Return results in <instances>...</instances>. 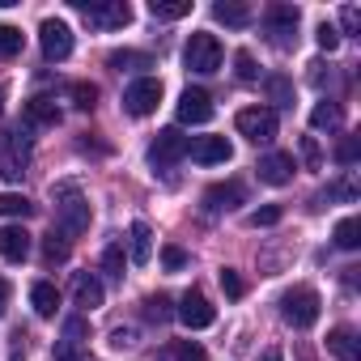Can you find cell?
<instances>
[{"label": "cell", "instance_id": "cell-32", "mask_svg": "<svg viewBox=\"0 0 361 361\" xmlns=\"http://www.w3.org/2000/svg\"><path fill=\"white\" fill-rule=\"evenodd\" d=\"M268 94L276 106H293V81L289 77H268Z\"/></svg>", "mask_w": 361, "mask_h": 361}, {"label": "cell", "instance_id": "cell-40", "mask_svg": "<svg viewBox=\"0 0 361 361\" xmlns=\"http://www.w3.org/2000/svg\"><path fill=\"white\" fill-rule=\"evenodd\" d=\"M314 39H319V47H323V51H336V47H340V30H336V26H327V22L314 30Z\"/></svg>", "mask_w": 361, "mask_h": 361}, {"label": "cell", "instance_id": "cell-16", "mask_svg": "<svg viewBox=\"0 0 361 361\" xmlns=\"http://www.w3.org/2000/svg\"><path fill=\"white\" fill-rule=\"evenodd\" d=\"M213 119V98L204 90H183L178 98V123H209Z\"/></svg>", "mask_w": 361, "mask_h": 361}, {"label": "cell", "instance_id": "cell-35", "mask_svg": "<svg viewBox=\"0 0 361 361\" xmlns=\"http://www.w3.org/2000/svg\"><path fill=\"white\" fill-rule=\"evenodd\" d=\"M170 314H174V310H170V298H161V293H157V298H149V302H145V319H153V323H166Z\"/></svg>", "mask_w": 361, "mask_h": 361}, {"label": "cell", "instance_id": "cell-27", "mask_svg": "<svg viewBox=\"0 0 361 361\" xmlns=\"http://www.w3.org/2000/svg\"><path fill=\"white\" fill-rule=\"evenodd\" d=\"M64 259H68V238H64L60 230H51L47 243H43V264L56 268V264H64Z\"/></svg>", "mask_w": 361, "mask_h": 361}, {"label": "cell", "instance_id": "cell-42", "mask_svg": "<svg viewBox=\"0 0 361 361\" xmlns=\"http://www.w3.org/2000/svg\"><path fill=\"white\" fill-rule=\"evenodd\" d=\"M174 361H204V348L196 340H183V344L174 348Z\"/></svg>", "mask_w": 361, "mask_h": 361}, {"label": "cell", "instance_id": "cell-28", "mask_svg": "<svg viewBox=\"0 0 361 361\" xmlns=\"http://www.w3.org/2000/svg\"><path fill=\"white\" fill-rule=\"evenodd\" d=\"M35 204L22 192H0V217H30Z\"/></svg>", "mask_w": 361, "mask_h": 361}, {"label": "cell", "instance_id": "cell-18", "mask_svg": "<svg viewBox=\"0 0 361 361\" xmlns=\"http://www.w3.org/2000/svg\"><path fill=\"white\" fill-rule=\"evenodd\" d=\"M30 255V234L22 226H0V259L22 264Z\"/></svg>", "mask_w": 361, "mask_h": 361}, {"label": "cell", "instance_id": "cell-43", "mask_svg": "<svg viewBox=\"0 0 361 361\" xmlns=\"http://www.w3.org/2000/svg\"><path fill=\"white\" fill-rule=\"evenodd\" d=\"M302 157H306V166H310V170H319V166H323V153H319L314 136H306V140H302Z\"/></svg>", "mask_w": 361, "mask_h": 361}, {"label": "cell", "instance_id": "cell-1", "mask_svg": "<svg viewBox=\"0 0 361 361\" xmlns=\"http://www.w3.org/2000/svg\"><path fill=\"white\" fill-rule=\"evenodd\" d=\"M51 196H56V226H60V234L64 238L68 234H85L90 230V204L81 200V192L77 188H56Z\"/></svg>", "mask_w": 361, "mask_h": 361}, {"label": "cell", "instance_id": "cell-26", "mask_svg": "<svg viewBox=\"0 0 361 361\" xmlns=\"http://www.w3.org/2000/svg\"><path fill=\"white\" fill-rule=\"evenodd\" d=\"M336 247H340V251H357V247H361V221H357V217H344V221L336 226Z\"/></svg>", "mask_w": 361, "mask_h": 361}, {"label": "cell", "instance_id": "cell-25", "mask_svg": "<svg viewBox=\"0 0 361 361\" xmlns=\"http://www.w3.org/2000/svg\"><path fill=\"white\" fill-rule=\"evenodd\" d=\"M149 13L161 22H178V18L192 13V0H149Z\"/></svg>", "mask_w": 361, "mask_h": 361}, {"label": "cell", "instance_id": "cell-39", "mask_svg": "<svg viewBox=\"0 0 361 361\" xmlns=\"http://www.w3.org/2000/svg\"><path fill=\"white\" fill-rule=\"evenodd\" d=\"M340 26H344V35H357L361 30V9L357 5H344L340 9Z\"/></svg>", "mask_w": 361, "mask_h": 361}, {"label": "cell", "instance_id": "cell-7", "mask_svg": "<svg viewBox=\"0 0 361 361\" xmlns=\"http://www.w3.org/2000/svg\"><path fill=\"white\" fill-rule=\"evenodd\" d=\"M157 102H161V81H157V77H140V81H132V85L123 90V111H128L132 119L153 115Z\"/></svg>", "mask_w": 361, "mask_h": 361}, {"label": "cell", "instance_id": "cell-11", "mask_svg": "<svg viewBox=\"0 0 361 361\" xmlns=\"http://www.w3.org/2000/svg\"><path fill=\"white\" fill-rule=\"evenodd\" d=\"M30 128L22 123V128H9L5 136H0V145H5V174L9 178H18L22 174V166H26V157H30V136H26Z\"/></svg>", "mask_w": 361, "mask_h": 361}, {"label": "cell", "instance_id": "cell-44", "mask_svg": "<svg viewBox=\"0 0 361 361\" xmlns=\"http://www.w3.org/2000/svg\"><path fill=\"white\" fill-rule=\"evenodd\" d=\"M132 340H136V331H132V327H115V331H111V344H115V348H128Z\"/></svg>", "mask_w": 361, "mask_h": 361}, {"label": "cell", "instance_id": "cell-22", "mask_svg": "<svg viewBox=\"0 0 361 361\" xmlns=\"http://www.w3.org/2000/svg\"><path fill=\"white\" fill-rule=\"evenodd\" d=\"M30 306H35L39 319H51V314L60 310V289H56L51 281H39V285L30 289Z\"/></svg>", "mask_w": 361, "mask_h": 361}, {"label": "cell", "instance_id": "cell-15", "mask_svg": "<svg viewBox=\"0 0 361 361\" xmlns=\"http://www.w3.org/2000/svg\"><path fill=\"white\" fill-rule=\"evenodd\" d=\"M174 314L183 319L192 331L213 327V319H217V310L209 306V298H204V293H196V289H192V293H183V302H178V310H174Z\"/></svg>", "mask_w": 361, "mask_h": 361}, {"label": "cell", "instance_id": "cell-33", "mask_svg": "<svg viewBox=\"0 0 361 361\" xmlns=\"http://www.w3.org/2000/svg\"><path fill=\"white\" fill-rule=\"evenodd\" d=\"M123 264H128V259H123V243H111V247L102 251V268H106L115 281H123Z\"/></svg>", "mask_w": 361, "mask_h": 361}, {"label": "cell", "instance_id": "cell-8", "mask_svg": "<svg viewBox=\"0 0 361 361\" xmlns=\"http://www.w3.org/2000/svg\"><path fill=\"white\" fill-rule=\"evenodd\" d=\"M188 157V136L178 132V128H161L157 136H153V145H149V161L157 166V170H170L174 161H183Z\"/></svg>", "mask_w": 361, "mask_h": 361}, {"label": "cell", "instance_id": "cell-2", "mask_svg": "<svg viewBox=\"0 0 361 361\" xmlns=\"http://www.w3.org/2000/svg\"><path fill=\"white\" fill-rule=\"evenodd\" d=\"M281 314H285V323L298 327V331L314 327V319H319V293H314L310 285H293V289L281 298Z\"/></svg>", "mask_w": 361, "mask_h": 361}, {"label": "cell", "instance_id": "cell-13", "mask_svg": "<svg viewBox=\"0 0 361 361\" xmlns=\"http://www.w3.org/2000/svg\"><path fill=\"white\" fill-rule=\"evenodd\" d=\"M293 153H268V157H259V166H255V174H259V183H268V188H285V183H293Z\"/></svg>", "mask_w": 361, "mask_h": 361}, {"label": "cell", "instance_id": "cell-30", "mask_svg": "<svg viewBox=\"0 0 361 361\" xmlns=\"http://www.w3.org/2000/svg\"><path fill=\"white\" fill-rule=\"evenodd\" d=\"M22 47H26V39H22V30H18V26H0V60L22 56Z\"/></svg>", "mask_w": 361, "mask_h": 361}, {"label": "cell", "instance_id": "cell-46", "mask_svg": "<svg viewBox=\"0 0 361 361\" xmlns=\"http://www.w3.org/2000/svg\"><path fill=\"white\" fill-rule=\"evenodd\" d=\"M259 361H281V348H268V353H264Z\"/></svg>", "mask_w": 361, "mask_h": 361}, {"label": "cell", "instance_id": "cell-41", "mask_svg": "<svg viewBox=\"0 0 361 361\" xmlns=\"http://www.w3.org/2000/svg\"><path fill=\"white\" fill-rule=\"evenodd\" d=\"M357 153H361V145H357V136H348V140H340L336 161H340V166H353V161H357Z\"/></svg>", "mask_w": 361, "mask_h": 361}, {"label": "cell", "instance_id": "cell-37", "mask_svg": "<svg viewBox=\"0 0 361 361\" xmlns=\"http://www.w3.org/2000/svg\"><path fill=\"white\" fill-rule=\"evenodd\" d=\"M234 73H238V81H255V77H259V68H255L251 51H238V56H234Z\"/></svg>", "mask_w": 361, "mask_h": 361}, {"label": "cell", "instance_id": "cell-45", "mask_svg": "<svg viewBox=\"0 0 361 361\" xmlns=\"http://www.w3.org/2000/svg\"><path fill=\"white\" fill-rule=\"evenodd\" d=\"M5 302H9V281L0 276V314H5Z\"/></svg>", "mask_w": 361, "mask_h": 361}, {"label": "cell", "instance_id": "cell-47", "mask_svg": "<svg viewBox=\"0 0 361 361\" xmlns=\"http://www.w3.org/2000/svg\"><path fill=\"white\" fill-rule=\"evenodd\" d=\"M0 111H5V85H0Z\"/></svg>", "mask_w": 361, "mask_h": 361}, {"label": "cell", "instance_id": "cell-31", "mask_svg": "<svg viewBox=\"0 0 361 361\" xmlns=\"http://www.w3.org/2000/svg\"><path fill=\"white\" fill-rule=\"evenodd\" d=\"M68 94H73V102H77L81 111H94V106H98V85H90V81H73Z\"/></svg>", "mask_w": 361, "mask_h": 361}, {"label": "cell", "instance_id": "cell-24", "mask_svg": "<svg viewBox=\"0 0 361 361\" xmlns=\"http://www.w3.org/2000/svg\"><path fill=\"white\" fill-rule=\"evenodd\" d=\"M106 64H111V68H119V73H123V68H128V73H136V68H153V56H149V51H128V47H123V51H111V56H106Z\"/></svg>", "mask_w": 361, "mask_h": 361}, {"label": "cell", "instance_id": "cell-34", "mask_svg": "<svg viewBox=\"0 0 361 361\" xmlns=\"http://www.w3.org/2000/svg\"><path fill=\"white\" fill-rule=\"evenodd\" d=\"M221 289H226V298H230V302H238V298L247 293V281H243L234 268H221Z\"/></svg>", "mask_w": 361, "mask_h": 361}, {"label": "cell", "instance_id": "cell-19", "mask_svg": "<svg viewBox=\"0 0 361 361\" xmlns=\"http://www.w3.org/2000/svg\"><path fill=\"white\" fill-rule=\"evenodd\" d=\"M327 353H331L336 361H361L357 331H353V327H331V331H327Z\"/></svg>", "mask_w": 361, "mask_h": 361}, {"label": "cell", "instance_id": "cell-12", "mask_svg": "<svg viewBox=\"0 0 361 361\" xmlns=\"http://www.w3.org/2000/svg\"><path fill=\"white\" fill-rule=\"evenodd\" d=\"M188 153H192V161H200V166H221V161L234 157V145H230L226 136H196V140H188Z\"/></svg>", "mask_w": 361, "mask_h": 361}, {"label": "cell", "instance_id": "cell-23", "mask_svg": "<svg viewBox=\"0 0 361 361\" xmlns=\"http://www.w3.org/2000/svg\"><path fill=\"white\" fill-rule=\"evenodd\" d=\"M213 18L221 22V26H234V30H243V26H251V9L247 5H238V0H217L213 5Z\"/></svg>", "mask_w": 361, "mask_h": 361}, {"label": "cell", "instance_id": "cell-6", "mask_svg": "<svg viewBox=\"0 0 361 361\" xmlns=\"http://www.w3.org/2000/svg\"><path fill=\"white\" fill-rule=\"evenodd\" d=\"M234 123H238V132H243L251 145H268V140L276 136V128H281L272 106H243Z\"/></svg>", "mask_w": 361, "mask_h": 361}, {"label": "cell", "instance_id": "cell-10", "mask_svg": "<svg viewBox=\"0 0 361 361\" xmlns=\"http://www.w3.org/2000/svg\"><path fill=\"white\" fill-rule=\"evenodd\" d=\"M85 340H90V323H85L81 314L64 319V336L56 340V361H81Z\"/></svg>", "mask_w": 361, "mask_h": 361}, {"label": "cell", "instance_id": "cell-14", "mask_svg": "<svg viewBox=\"0 0 361 361\" xmlns=\"http://www.w3.org/2000/svg\"><path fill=\"white\" fill-rule=\"evenodd\" d=\"M247 200V188L238 183V178H230V183H213L209 192H204V213H230V209H238Z\"/></svg>", "mask_w": 361, "mask_h": 361}, {"label": "cell", "instance_id": "cell-3", "mask_svg": "<svg viewBox=\"0 0 361 361\" xmlns=\"http://www.w3.org/2000/svg\"><path fill=\"white\" fill-rule=\"evenodd\" d=\"M298 22H302V9L298 5H268L264 9V30L276 47H293L298 43Z\"/></svg>", "mask_w": 361, "mask_h": 361}, {"label": "cell", "instance_id": "cell-38", "mask_svg": "<svg viewBox=\"0 0 361 361\" xmlns=\"http://www.w3.org/2000/svg\"><path fill=\"white\" fill-rule=\"evenodd\" d=\"M247 221H251L255 230H264V226H276V221H281V209H276V204H264V209H255Z\"/></svg>", "mask_w": 361, "mask_h": 361}, {"label": "cell", "instance_id": "cell-36", "mask_svg": "<svg viewBox=\"0 0 361 361\" xmlns=\"http://www.w3.org/2000/svg\"><path fill=\"white\" fill-rule=\"evenodd\" d=\"M161 268H166V272L188 268V251H183V247H161Z\"/></svg>", "mask_w": 361, "mask_h": 361}, {"label": "cell", "instance_id": "cell-21", "mask_svg": "<svg viewBox=\"0 0 361 361\" xmlns=\"http://www.w3.org/2000/svg\"><path fill=\"white\" fill-rule=\"evenodd\" d=\"M128 259H132L136 268H145V264L153 259V234H149L145 221H136V226L128 230Z\"/></svg>", "mask_w": 361, "mask_h": 361}, {"label": "cell", "instance_id": "cell-4", "mask_svg": "<svg viewBox=\"0 0 361 361\" xmlns=\"http://www.w3.org/2000/svg\"><path fill=\"white\" fill-rule=\"evenodd\" d=\"M183 64H188L192 73H200V77L217 73V68H221V43H217V35H204V30H196V35L188 39Z\"/></svg>", "mask_w": 361, "mask_h": 361}, {"label": "cell", "instance_id": "cell-5", "mask_svg": "<svg viewBox=\"0 0 361 361\" xmlns=\"http://www.w3.org/2000/svg\"><path fill=\"white\" fill-rule=\"evenodd\" d=\"M77 13L90 22V26H98V30H119V26H128L132 22V9L123 5V0H77Z\"/></svg>", "mask_w": 361, "mask_h": 361}, {"label": "cell", "instance_id": "cell-9", "mask_svg": "<svg viewBox=\"0 0 361 361\" xmlns=\"http://www.w3.org/2000/svg\"><path fill=\"white\" fill-rule=\"evenodd\" d=\"M39 47H43V56H47L51 64H60V60L73 56V30H68L60 18H47V22L39 26Z\"/></svg>", "mask_w": 361, "mask_h": 361}, {"label": "cell", "instance_id": "cell-20", "mask_svg": "<svg viewBox=\"0 0 361 361\" xmlns=\"http://www.w3.org/2000/svg\"><path fill=\"white\" fill-rule=\"evenodd\" d=\"M22 123L26 128H56L60 123V106L51 98H30L26 111H22Z\"/></svg>", "mask_w": 361, "mask_h": 361}, {"label": "cell", "instance_id": "cell-29", "mask_svg": "<svg viewBox=\"0 0 361 361\" xmlns=\"http://www.w3.org/2000/svg\"><path fill=\"white\" fill-rule=\"evenodd\" d=\"M310 128H319V132L340 128V106H336V102H319V106L310 111Z\"/></svg>", "mask_w": 361, "mask_h": 361}, {"label": "cell", "instance_id": "cell-17", "mask_svg": "<svg viewBox=\"0 0 361 361\" xmlns=\"http://www.w3.org/2000/svg\"><path fill=\"white\" fill-rule=\"evenodd\" d=\"M102 298H106V289H102V281H98L94 272H77V276H73V302H77L81 310H98Z\"/></svg>", "mask_w": 361, "mask_h": 361}]
</instances>
